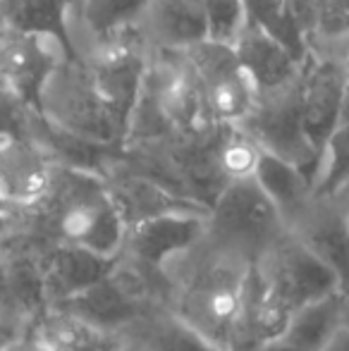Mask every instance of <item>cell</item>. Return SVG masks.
<instances>
[{
	"mask_svg": "<svg viewBox=\"0 0 349 351\" xmlns=\"http://www.w3.org/2000/svg\"><path fill=\"white\" fill-rule=\"evenodd\" d=\"M5 282H8V289L12 294V299L22 308H36L46 299V278L27 258H19L10 265Z\"/></svg>",
	"mask_w": 349,
	"mask_h": 351,
	"instance_id": "obj_27",
	"label": "cell"
},
{
	"mask_svg": "<svg viewBox=\"0 0 349 351\" xmlns=\"http://www.w3.org/2000/svg\"><path fill=\"white\" fill-rule=\"evenodd\" d=\"M72 3L75 0H0V32L53 36L72 58H80L72 36Z\"/></svg>",
	"mask_w": 349,
	"mask_h": 351,
	"instance_id": "obj_14",
	"label": "cell"
},
{
	"mask_svg": "<svg viewBox=\"0 0 349 351\" xmlns=\"http://www.w3.org/2000/svg\"><path fill=\"white\" fill-rule=\"evenodd\" d=\"M62 313L82 320L96 330L112 332L115 328L139 315V304L136 299L120 285L112 275L98 280L96 285L86 287L84 291L62 299Z\"/></svg>",
	"mask_w": 349,
	"mask_h": 351,
	"instance_id": "obj_15",
	"label": "cell"
},
{
	"mask_svg": "<svg viewBox=\"0 0 349 351\" xmlns=\"http://www.w3.org/2000/svg\"><path fill=\"white\" fill-rule=\"evenodd\" d=\"M12 339H14V335L10 332V330L0 328V349H3V347H5V344H8V342H12Z\"/></svg>",
	"mask_w": 349,
	"mask_h": 351,
	"instance_id": "obj_33",
	"label": "cell"
},
{
	"mask_svg": "<svg viewBox=\"0 0 349 351\" xmlns=\"http://www.w3.org/2000/svg\"><path fill=\"white\" fill-rule=\"evenodd\" d=\"M204 12H206V38L215 43H230V46H234L244 24H247L244 0H204Z\"/></svg>",
	"mask_w": 349,
	"mask_h": 351,
	"instance_id": "obj_25",
	"label": "cell"
},
{
	"mask_svg": "<svg viewBox=\"0 0 349 351\" xmlns=\"http://www.w3.org/2000/svg\"><path fill=\"white\" fill-rule=\"evenodd\" d=\"M234 127L244 132L258 148L294 162L309 180L316 182L318 156L304 134L299 77L273 91L256 93L252 110Z\"/></svg>",
	"mask_w": 349,
	"mask_h": 351,
	"instance_id": "obj_2",
	"label": "cell"
},
{
	"mask_svg": "<svg viewBox=\"0 0 349 351\" xmlns=\"http://www.w3.org/2000/svg\"><path fill=\"white\" fill-rule=\"evenodd\" d=\"M86 65L98 98L120 136V143H125L136 103L141 98L146 72H149L144 53L134 43H122L117 38V41L98 48L93 60Z\"/></svg>",
	"mask_w": 349,
	"mask_h": 351,
	"instance_id": "obj_5",
	"label": "cell"
},
{
	"mask_svg": "<svg viewBox=\"0 0 349 351\" xmlns=\"http://www.w3.org/2000/svg\"><path fill=\"white\" fill-rule=\"evenodd\" d=\"M10 206H0V234L10 227V215H8Z\"/></svg>",
	"mask_w": 349,
	"mask_h": 351,
	"instance_id": "obj_32",
	"label": "cell"
},
{
	"mask_svg": "<svg viewBox=\"0 0 349 351\" xmlns=\"http://www.w3.org/2000/svg\"><path fill=\"white\" fill-rule=\"evenodd\" d=\"M38 115L82 139L103 146L120 143V136L91 82L88 65L82 62V58H65L56 67L43 86Z\"/></svg>",
	"mask_w": 349,
	"mask_h": 351,
	"instance_id": "obj_1",
	"label": "cell"
},
{
	"mask_svg": "<svg viewBox=\"0 0 349 351\" xmlns=\"http://www.w3.org/2000/svg\"><path fill=\"white\" fill-rule=\"evenodd\" d=\"M191 70L201 84V91L210 108L213 120L223 125H237L256 101V91L237 60L234 46L215 41H201L184 51Z\"/></svg>",
	"mask_w": 349,
	"mask_h": 351,
	"instance_id": "obj_4",
	"label": "cell"
},
{
	"mask_svg": "<svg viewBox=\"0 0 349 351\" xmlns=\"http://www.w3.org/2000/svg\"><path fill=\"white\" fill-rule=\"evenodd\" d=\"M318 351H349V328L347 325H337V328L333 330V335L323 342V347Z\"/></svg>",
	"mask_w": 349,
	"mask_h": 351,
	"instance_id": "obj_30",
	"label": "cell"
},
{
	"mask_svg": "<svg viewBox=\"0 0 349 351\" xmlns=\"http://www.w3.org/2000/svg\"><path fill=\"white\" fill-rule=\"evenodd\" d=\"M65 58L72 56L53 36L3 34L0 36V86L27 110L38 112L43 86Z\"/></svg>",
	"mask_w": 349,
	"mask_h": 351,
	"instance_id": "obj_6",
	"label": "cell"
},
{
	"mask_svg": "<svg viewBox=\"0 0 349 351\" xmlns=\"http://www.w3.org/2000/svg\"><path fill=\"white\" fill-rule=\"evenodd\" d=\"M349 186V120L340 122L328 136L318 162L313 191L316 196H335Z\"/></svg>",
	"mask_w": 349,
	"mask_h": 351,
	"instance_id": "obj_24",
	"label": "cell"
},
{
	"mask_svg": "<svg viewBox=\"0 0 349 351\" xmlns=\"http://www.w3.org/2000/svg\"><path fill=\"white\" fill-rule=\"evenodd\" d=\"M125 351H141V349H127V347H125Z\"/></svg>",
	"mask_w": 349,
	"mask_h": 351,
	"instance_id": "obj_34",
	"label": "cell"
},
{
	"mask_svg": "<svg viewBox=\"0 0 349 351\" xmlns=\"http://www.w3.org/2000/svg\"><path fill=\"white\" fill-rule=\"evenodd\" d=\"M304 244L337 275L342 296L349 294V227L345 217H328L318 222Z\"/></svg>",
	"mask_w": 349,
	"mask_h": 351,
	"instance_id": "obj_23",
	"label": "cell"
},
{
	"mask_svg": "<svg viewBox=\"0 0 349 351\" xmlns=\"http://www.w3.org/2000/svg\"><path fill=\"white\" fill-rule=\"evenodd\" d=\"M206 227V217L191 208L163 210L134 220L130 230V246L146 265L163 268L175 256L189 251L204 237Z\"/></svg>",
	"mask_w": 349,
	"mask_h": 351,
	"instance_id": "obj_11",
	"label": "cell"
},
{
	"mask_svg": "<svg viewBox=\"0 0 349 351\" xmlns=\"http://www.w3.org/2000/svg\"><path fill=\"white\" fill-rule=\"evenodd\" d=\"M340 311L342 294H330L323 299L309 301V304L292 311L287 328L280 337H285L302 351H318L333 335V330L340 325Z\"/></svg>",
	"mask_w": 349,
	"mask_h": 351,
	"instance_id": "obj_20",
	"label": "cell"
},
{
	"mask_svg": "<svg viewBox=\"0 0 349 351\" xmlns=\"http://www.w3.org/2000/svg\"><path fill=\"white\" fill-rule=\"evenodd\" d=\"M112 268H115V258H106V256L93 254L80 244L65 241L48 258V270L43 275L46 294L51 291L60 301L70 299V296L84 291L86 287L96 285L98 280L112 275Z\"/></svg>",
	"mask_w": 349,
	"mask_h": 351,
	"instance_id": "obj_16",
	"label": "cell"
},
{
	"mask_svg": "<svg viewBox=\"0 0 349 351\" xmlns=\"http://www.w3.org/2000/svg\"><path fill=\"white\" fill-rule=\"evenodd\" d=\"M265 280L292 311L323 296L342 294L337 275L304 241L282 246L273 275H265Z\"/></svg>",
	"mask_w": 349,
	"mask_h": 351,
	"instance_id": "obj_12",
	"label": "cell"
},
{
	"mask_svg": "<svg viewBox=\"0 0 349 351\" xmlns=\"http://www.w3.org/2000/svg\"><path fill=\"white\" fill-rule=\"evenodd\" d=\"M151 0H75L82 29L96 41V46L122 38L132 29V24L146 14Z\"/></svg>",
	"mask_w": 349,
	"mask_h": 351,
	"instance_id": "obj_18",
	"label": "cell"
},
{
	"mask_svg": "<svg viewBox=\"0 0 349 351\" xmlns=\"http://www.w3.org/2000/svg\"><path fill=\"white\" fill-rule=\"evenodd\" d=\"M56 175L51 153L32 134L0 136V199L8 206H34L48 196Z\"/></svg>",
	"mask_w": 349,
	"mask_h": 351,
	"instance_id": "obj_10",
	"label": "cell"
},
{
	"mask_svg": "<svg viewBox=\"0 0 349 351\" xmlns=\"http://www.w3.org/2000/svg\"><path fill=\"white\" fill-rule=\"evenodd\" d=\"M206 222L223 241L258 246L278 232L280 210L254 182V177H239L230 180V184L218 194Z\"/></svg>",
	"mask_w": 349,
	"mask_h": 351,
	"instance_id": "obj_7",
	"label": "cell"
},
{
	"mask_svg": "<svg viewBox=\"0 0 349 351\" xmlns=\"http://www.w3.org/2000/svg\"><path fill=\"white\" fill-rule=\"evenodd\" d=\"M8 344H10V342H8ZM8 344H5V347H8ZM5 347H3V349H0V351H8V349H5Z\"/></svg>",
	"mask_w": 349,
	"mask_h": 351,
	"instance_id": "obj_35",
	"label": "cell"
},
{
	"mask_svg": "<svg viewBox=\"0 0 349 351\" xmlns=\"http://www.w3.org/2000/svg\"><path fill=\"white\" fill-rule=\"evenodd\" d=\"M258 151H261V148L249 139L244 132L232 127V136H228L218 148V167L230 180L252 177L254 167H256Z\"/></svg>",
	"mask_w": 349,
	"mask_h": 351,
	"instance_id": "obj_26",
	"label": "cell"
},
{
	"mask_svg": "<svg viewBox=\"0 0 349 351\" xmlns=\"http://www.w3.org/2000/svg\"><path fill=\"white\" fill-rule=\"evenodd\" d=\"M244 273L230 268H210L186 289L180 315L196 330L232 351V335L242 301Z\"/></svg>",
	"mask_w": 349,
	"mask_h": 351,
	"instance_id": "obj_9",
	"label": "cell"
},
{
	"mask_svg": "<svg viewBox=\"0 0 349 351\" xmlns=\"http://www.w3.org/2000/svg\"><path fill=\"white\" fill-rule=\"evenodd\" d=\"M347 62L309 53L299 65V103H302V125L318 162L328 136L340 122L342 91H345Z\"/></svg>",
	"mask_w": 349,
	"mask_h": 351,
	"instance_id": "obj_8",
	"label": "cell"
},
{
	"mask_svg": "<svg viewBox=\"0 0 349 351\" xmlns=\"http://www.w3.org/2000/svg\"><path fill=\"white\" fill-rule=\"evenodd\" d=\"M234 53L256 93L273 91L299 77V62L292 53L256 24H244Z\"/></svg>",
	"mask_w": 349,
	"mask_h": 351,
	"instance_id": "obj_13",
	"label": "cell"
},
{
	"mask_svg": "<svg viewBox=\"0 0 349 351\" xmlns=\"http://www.w3.org/2000/svg\"><path fill=\"white\" fill-rule=\"evenodd\" d=\"M252 351H302V349H297L285 337H273V339H268V342H261L258 347H254Z\"/></svg>",
	"mask_w": 349,
	"mask_h": 351,
	"instance_id": "obj_31",
	"label": "cell"
},
{
	"mask_svg": "<svg viewBox=\"0 0 349 351\" xmlns=\"http://www.w3.org/2000/svg\"><path fill=\"white\" fill-rule=\"evenodd\" d=\"M60 234L106 258H115L127 237V220L115 196L96 182L93 172H82L75 194L60 213Z\"/></svg>",
	"mask_w": 349,
	"mask_h": 351,
	"instance_id": "obj_3",
	"label": "cell"
},
{
	"mask_svg": "<svg viewBox=\"0 0 349 351\" xmlns=\"http://www.w3.org/2000/svg\"><path fill=\"white\" fill-rule=\"evenodd\" d=\"M345 220H347V227H349V215H347V217H345Z\"/></svg>",
	"mask_w": 349,
	"mask_h": 351,
	"instance_id": "obj_36",
	"label": "cell"
},
{
	"mask_svg": "<svg viewBox=\"0 0 349 351\" xmlns=\"http://www.w3.org/2000/svg\"><path fill=\"white\" fill-rule=\"evenodd\" d=\"M244 10H247V24H256L265 34L278 38L299 65L306 60L311 51L289 0H244Z\"/></svg>",
	"mask_w": 349,
	"mask_h": 351,
	"instance_id": "obj_21",
	"label": "cell"
},
{
	"mask_svg": "<svg viewBox=\"0 0 349 351\" xmlns=\"http://www.w3.org/2000/svg\"><path fill=\"white\" fill-rule=\"evenodd\" d=\"M254 182L261 186V191L275 204V208L282 215L285 210L297 208L306 194L313 189V182L299 170L294 162L275 156L270 151H258L256 167L252 172Z\"/></svg>",
	"mask_w": 349,
	"mask_h": 351,
	"instance_id": "obj_19",
	"label": "cell"
},
{
	"mask_svg": "<svg viewBox=\"0 0 349 351\" xmlns=\"http://www.w3.org/2000/svg\"><path fill=\"white\" fill-rule=\"evenodd\" d=\"M144 17L165 51H186L206 41L204 0H151Z\"/></svg>",
	"mask_w": 349,
	"mask_h": 351,
	"instance_id": "obj_17",
	"label": "cell"
},
{
	"mask_svg": "<svg viewBox=\"0 0 349 351\" xmlns=\"http://www.w3.org/2000/svg\"><path fill=\"white\" fill-rule=\"evenodd\" d=\"M313 24L323 38L349 36V0H316L313 3Z\"/></svg>",
	"mask_w": 349,
	"mask_h": 351,
	"instance_id": "obj_28",
	"label": "cell"
},
{
	"mask_svg": "<svg viewBox=\"0 0 349 351\" xmlns=\"http://www.w3.org/2000/svg\"><path fill=\"white\" fill-rule=\"evenodd\" d=\"M70 351H125V347L106 330L88 328V332Z\"/></svg>",
	"mask_w": 349,
	"mask_h": 351,
	"instance_id": "obj_29",
	"label": "cell"
},
{
	"mask_svg": "<svg viewBox=\"0 0 349 351\" xmlns=\"http://www.w3.org/2000/svg\"><path fill=\"white\" fill-rule=\"evenodd\" d=\"M141 351H228L196 330L180 313L156 318L141 337Z\"/></svg>",
	"mask_w": 349,
	"mask_h": 351,
	"instance_id": "obj_22",
	"label": "cell"
}]
</instances>
